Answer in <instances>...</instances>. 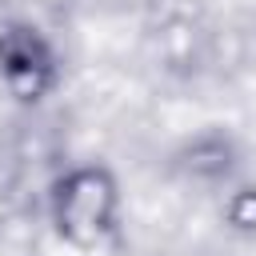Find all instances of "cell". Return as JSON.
Returning a JSON list of instances; mask_svg holds the SVG:
<instances>
[{
    "label": "cell",
    "instance_id": "1",
    "mask_svg": "<svg viewBox=\"0 0 256 256\" xmlns=\"http://www.w3.org/2000/svg\"><path fill=\"white\" fill-rule=\"evenodd\" d=\"M48 224L68 248H100L120 232V180L108 164H72L48 188Z\"/></svg>",
    "mask_w": 256,
    "mask_h": 256
},
{
    "label": "cell",
    "instance_id": "2",
    "mask_svg": "<svg viewBox=\"0 0 256 256\" xmlns=\"http://www.w3.org/2000/svg\"><path fill=\"white\" fill-rule=\"evenodd\" d=\"M0 84L20 104H40L60 84V56L52 40L28 20L0 24Z\"/></svg>",
    "mask_w": 256,
    "mask_h": 256
},
{
    "label": "cell",
    "instance_id": "3",
    "mask_svg": "<svg viewBox=\"0 0 256 256\" xmlns=\"http://www.w3.org/2000/svg\"><path fill=\"white\" fill-rule=\"evenodd\" d=\"M224 224L240 236H256V184H244L228 192L224 200Z\"/></svg>",
    "mask_w": 256,
    "mask_h": 256
}]
</instances>
